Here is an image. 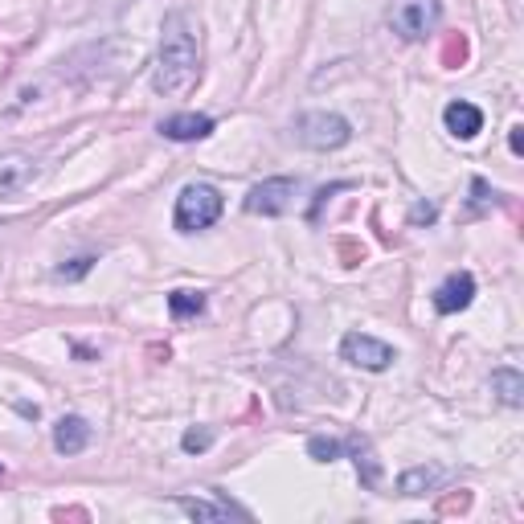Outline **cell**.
<instances>
[{
  "instance_id": "7c38bea8",
  "label": "cell",
  "mask_w": 524,
  "mask_h": 524,
  "mask_svg": "<svg viewBox=\"0 0 524 524\" xmlns=\"http://www.w3.org/2000/svg\"><path fill=\"white\" fill-rule=\"evenodd\" d=\"M443 123H447L451 136H459V140H475L479 131H484V111H479L475 103H467V99H455V103H447Z\"/></svg>"
},
{
  "instance_id": "5b68a950",
  "label": "cell",
  "mask_w": 524,
  "mask_h": 524,
  "mask_svg": "<svg viewBox=\"0 0 524 524\" xmlns=\"http://www.w3.org/2000/svg\"><path fill=\"white\" fill-rule=\"evenodd\" d=\"M340 357L353 369H369V373H385L393 361H398V353H393L385 340L369 336V332H348L340 340Z\"/></svg>"
},
{
  "instance_id": "5bb4252c",
  "label": "cell",
  "mask_w": 524,
  "mask_h": 524,
  "mask_svg": "<svg viewBox=\"0 0 524 524\" xmlns=\"http://www.w3.org/2000/svg\"><path fill=\"white\" fill-rule=\"evenodd\" d=\"M348 455H353V463H357L361 484L365 488H381V459L373 455V443L361 439V434H353V439H348Z\"/></svg>"
},
{
  "instance_id": "8fae6325",
  "label": "cell",
  "mask_w": 524,
  "mask_h": 524,
  "mask_svg": "<svg viewBox=\"0 0 524 524\" xmlns=\"http://www.w3.org/2000/svg\"><path fill=\"white\" fill-rule=\"evenodd\" d=\"M447 479H451V471H447V467H434V463H426V467H406V471L398 475V492H402V496H426V492H439Z\"/></svg>"
},
{
  "instance_id": "d6986e66",
  "label": "cell",
  "mask_w": 524,
  "mask_h": 524,
  "mask_svg": "<svg viewBox=\"0 0 524 524\" xmlns=\"http://www.w3.org/2000/svg\"><path fill=\"white\" fill-rule=\"evenodd\" d=\"M95 262H99L95 254H82V258H74V262H70V267H58V279H82L86 271L95 267Z\"/></svg>"
},
{
  "instance_id": "6da1fadb",
  "label": "cell",
  "mask_w": 524,
  "mask_h": 524,
  "mask_svg": "<svg viewBox=\"0 0 524 524\" xmlns=\"http://www.w3.org/2000/svg\"><path fill=\"white\" fill-rule=\"evenodd\" d=\"M201 21L189 9H172L160 25V50H156V70L152 86L160 95H185L201 74Z\"/></svg>"
},
{
  "instance_id": "ac0fdd59",
  "label": "cell",
  "mask_w": 524,
  "mask_h": 524,
  "mask_svg": "<svg viewBox=\"0 0 524 524\" xmlns=\"http://www.w3.org/2000/svg\"><path fill=\"white\" fill-rule=\"evenodd\" d=\"M181 447H185L189 455H201V451H209V447H213V430H209V426H193V430H185Z\"/></svg>"
},
{
  "instance_id": "ffe728a7",
  "label": "cell",
  "mask_w": 524,
  "mask_h": 524,
  "mask_svg": "<svg viewBox=\"0 0 524 524\" xmlns=\"http://www.w3.org/2000/svg\"><path fill=\"white\" fill-rule=\"evenodd\" d=\"M508 144H512V152H516V156L524 152V127H512V131H508Z\"/></svg>"
},
{
  "instance_id": "44dd1931",
  "label": "cell",
  "mask_w": 524,
  "mask_h": 524,
  "mask_svg": "<svg viewBox=\"0 0 524 524\" xmlns=\"http://www.w3.org/2000/svg\"><path fill=\"white\" fill-rule=\"evenodd\" d=\"M0 471H5V467H0Z\"/></svg>"
},
{
  "instance_id": "30bf717a",
  "label": "cell",
  "mask_w": 524,
  "mask_h": 524,
  "mask_svg": "<svg viewBox=\"0 0 524 524\" xmlns=\"http://www.w3.org/2000/svg\"><path fill=\"white\" fill-rule=\"evenodd\" d=\"M177 508L189 512L193 520H213V524H222V520H250L246 508L222 500V492H213V500H189V496H177Z\"/></svg>"
},
{
  "instance_id": "9c48e42d",
  "label": "cell",
  "mask_w": 524,
  "mask_h": 524,
  "mask_svg": "<svg viewBox=\"0 0 524 524\" xmlns=\"http://www.w3.org/2000/svg\"><path fill=\"white\" fill-rule=\"evenodd\" d=\"M160 136L172 140V144H197V140L213 136V119H209V115H193V111L168 115V119L160 123Z\"/></svg>"
},
{
  "instance_id": "4fadbf2b",
  "label": "cell",
  "mask_w": 524,
  "mask_h": 524,
  "mask_svg": "<svg viewBox=\"0 0 524 524\" xmlns=\"http://www.w3.org/2000/svg\"><path fill=\"white\" fill-rule=\"evenodd\" d=\"M54 447H58V455H82L86 447H91V422L78 418V414L58 418V426H54Z\"/></svg>"
},
{
  "instance_id": "52a82bcc",
  "label": "cell",
  "mask_w": 524,
  "mask_h": 524,
  "mask_svg": "<svg viewBox=\"0 0 524 524\" xmlns=\"http://www.w3.org/2000/svg\"><path fill=\"white\" fill-rule=\"evenodd\" d=\"M37 181V160L29 152H0V201L25 193Z\"/></svg>"
},
{
  "instance_id": "2e32d148",
  "label": "cell",
  "mask_w": 524,
  "mask_h": 524,
  "mask_svg": "<svg viewBox=\"0 0 524 524\" xmlns=\"http://www.w3.org/2000/svg\"><path fill=\"white\" fill-rule=\"evenodd\" d=\"M168 312H172V320L201 316V312H205V295H201V291H172V295H168Z\"/></svg>"
},
{
  "instance_id": "ba28073f",
  "label": "cell",
  "mask_w": 524,
  "mask_h": 524,
  "mask_svg": "<svg viewBox=\"0 0 524 524\" xmlns=\"http://www.w3.org/2000/svg\"><path fill=\"white\" fill-rule=\"evenodd\" d=\"M471 299H475V279L467 271H455V275H447V283L439 291H434V312L455 316V312L471 308Z\"/></svg>"
},
{
  "instance_id": "277c9868",
  "label": "cell",
  "mask_w": 524,
  "mask_h": 524,
  "mask_svg": "<svg viewBox=\"0 0 524 524\" xmlns=\"http://www.w3.org/2000/svg\"><path fill=\"white\" fill-rule=\"evenodd\" d=\"M443 21V5L439 0H393L389 9V25L406 41H422L426 33H434Z\"/></svg>"
},
{
  "instance_id": "7a4b0ae2",
  "label": "cell",
  "mask_w": 524,
  "mask_h": 524,
  "mask_svg": "<svg viewBox=\"0 0 524 524\" xmlns=\"http://www.w3.org/2000/svg\"><path fill=\"white\" fill-rule=\"evenodd\" d=\"M222 209H226V197L217 193L213 185H205V181H193V185H185L181 189V197H177V230L181 234H197V230H209L217 217H222Z\"/></svg>"
},
{
  "instance_id": "8992f818",
  "label": "cell",
  "mask_w": 524,
  "mask_h": 524,
  "mask_svg": "<svg viewBox=\"0 0 524 524\" xmlns=\"http://www.w3.org/2000/svg\"><path fill=\"white\" fill-rule=\"evenodd\" d=\"M299 193V181L295 177H271V181H262L246 193V213H258V217H279L291 209Z\"/></svg>"
},
{
  "instance_id": "9a60e30c",
  "label": "cell",
  "mask_w": 524,
  "mask_h": 524,
  "mask_svg": "<svg viewBox=\"0 0 524 524\" xmlns=\"http://www.w3.org/2000/svg\"><path fill=\"white\" fill-rule=\"evenodd\" d=\"M492 393H496L504 406L520 410V406H524V377H520L516 369H496V373H492Z\"/></svg>"
},
{
  "instance_id": "3957f363",
  "label": "cell",
  "mask_w": 524,
  "mask_h": 524,
  "mask_svg": "<svg viewBox=\"0 0 524 524\" xmlns=\"http://www.w3.org/2000/svg\"><path fill=\"white\" fill-rule=\"evenodd\" d=\"M295 140L303 148H312V152H336L344 148L348 140H353V123H348L344 115L336 111H308V115H299L295 119Z\"/></svg>"
},
{
  "instance_id": "e0dca14e",
  "label": "cell",
  "mask_w": 524,
  "mask_h": 524,
  "mask_svg": "<svg viewBox=\"0 0 524 524\" xmlns=\"http://www.w3.org/2000/svg\"><path fill=\"white\" fill-rule=\"evenodd\" d=\"M308 455H312L316 463H336V459L344 455V443H336V439H324V434H316V439H308Z\"/></svg>"
}]
</instances>
